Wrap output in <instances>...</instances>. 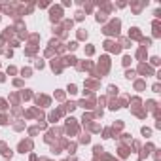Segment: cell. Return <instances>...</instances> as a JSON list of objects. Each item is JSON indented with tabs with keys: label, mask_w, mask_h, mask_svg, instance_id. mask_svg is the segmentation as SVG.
<instances>
[]
</instances>
